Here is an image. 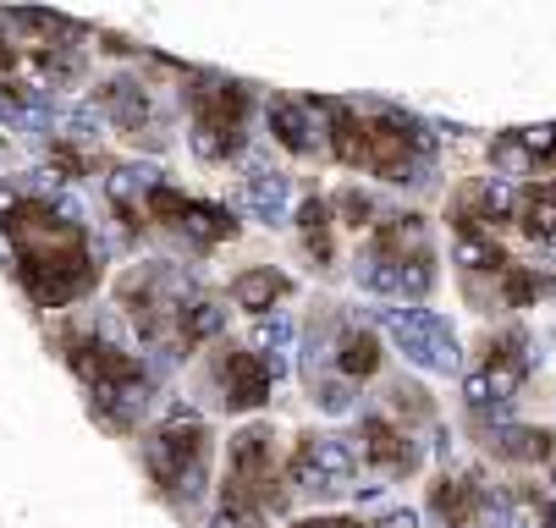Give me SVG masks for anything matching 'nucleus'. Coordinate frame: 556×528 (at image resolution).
Masks as SVG:
<instances>
[{
    "mask_svg": "<svg viewBox=\"0 0 556 528\" xmlns=\"http://www.w3.org/2000/svg\"><path fill=\"white\" fill-rule=\"evenodd\" d=\"M143 458H149V474L161 479L172 495L182 501H199L204 495V479H210V446H204V418L193 408H172V418L149 435L143 446Z\"/></svg>",
    "mask_w": 556,
    "mask_h": 528,
    "instance_id": "obj_1",
    "label": "nucleus"
},
{
    "mask_svg": "<svg viewBox=\"0 0 556 528\" xmlns=\"http://www.w3.org/2000/svg\"><path fill=\"white\" fill-rule=\"evenodd\" d=\"M380 331L396 342V352H403L408 363L430 369V374H457L463 369V347L452 336V325L435 314V309H419V304H386L375 309Z\"/></svg>",
    "mask_w": 556,
    "mask_h": 528,
    "instance_id": "obj_2",
    "label": "nucleus"
},
{
    "mask_svg": "<svg viewBox=\"0 0 556 528\" xmlns=\"http://www.w3.org/2000/svg\"><path fill=\"white\" fill-rule=\"evenodd\" d=\"M292 485L308 490V495H342L353 490L358 479V446L342 440V435H308L298 451H292Z\"/></svg>",
    "mask_w": 556,
    "mask_h": 528,
    "instance_id": "obj_3",
    "label": "nucleus"
},
{
    "mask_svg": "<svg viewBox=\"0 0 556 528\" xmlns=\"http://www.w3.org/2000/svg\"><path fill=\"white\" fill-rule=\"evenodd\" d=\"M518 386H523V369H518L513 358L491 352L480 369L463 374V402H468L473 413H507V402L518 397Z\"/></svg>",
    "mask_w": 556,
    "mask_h": 528,
    "instance_id": "obj_4",
    "label": "nucleus"
},
{
    "mask_svg": "<svg viewBox=\"0 0 556 528\" xmlns=\"http://www.w3.org/2000/svg\"><path fill=\"white\" fill-rule=\"evenodd\" d=\"M270 132L292 149V155H314V149H331L320 100H270Z\"/></svg>",
    "mask_w": 556,
    "mask_h": 528,
    "instance_id": "obj_5",
    "label": "nucleus"
},
{
    "mask_svg": "<svg viewBox=\"0 0 556 528\" xmlns=\"http://www.w3.org/2000/svg\"><path fill=\"white\" fill-rule=\"evenodd\" d=\"M364 458L380 463L386 474H408L419 463V446H414V435L403 424H391L386 413H369L364 418Z\"/></svg>",
    "mask_w": 556,
    "mask_h": 528,
    "instance_id": "obj_6",
    "label": "nucleus"
},
{
    "mask_svg": "<svg viewBox=\"0 0 556 528\" xmlns=\"http://www.w3.org/2000/svg\"><path fill=\"white\" fill-rule=\"evenodd\" d=\"M220 391H226V408H260L270 397V369L254 358V352H226L220 358Z\"/></svg>",
    "mask_w": 556,
    "mask_h": 528,
    "instance_id": "obj_7",
    "label": "nucleus"
},
{
    "mask_svg": "<svg viewBox=\"0 0 556 528\" xmlns=\"http://www.w3.org/2000/svg\"><path fill=\"white\" fill-rule=\"evenodd\" d=\"M249 342H254V358L270 369V381H287V369H292V342H298V320H292L287 309H270V314L254 320Z\"/></svg>",
    "mask_w": 556,
    "mask_h": 528,
    "instance_id": "obj_8",
    "label": "nucleus"
},
{
    "mask_svg": "<svg viewBox=\"0 0 556 528\" xmlns=\"http://www.w3.org/2000/svg\"><path fill=\"white\" fill-rule=\"evenodd\" d=\"M243 209L260 220V226H287V209H292V177H281V171H249L243 177Z\"/></svg>",
    "mask_w": 556,
    "mask_h": 528,
    "instance_id": "obj_9",
    "label": "nucleus"
},
{
    "mask_svg": "<svg viewBox=\"0 0 556 528\" xmlns=\"http://www.w3.org/2000/svg\"><path fill=\"white\" fill-rule=\"evenodd\" d=\"M491 451L507 458V463H545L551 458V435L529 429V424H513V418H496L491 424Z\"/></svg>",
    "mask_w": 556,
    "mask_h": 528,
    "instance_id": "obj_10",
    "label": "nucleus"
},
{
    "mask_svg": "<svg viewBox=\"0 0 556 528\" xmlns=\"http://www.w3.org/2000/svg\"><path fill=\"white\" fill-rule=\"evenodd\" d=\"M353 281L369 292V297H403V259L396 254H386L380 243H369L364 254H358V265H353Z\"/></svg>",
    "mask_w": 556,
    "mask_h": 528,
    "instance_id": "obj_11",
    "label": "nucleus"
},
{
    "mask_svg": "<svg viewBox=\"0 0 556 528\" xmlns=\"http://www.w3.org/2000/svg\"><path fill=\"white\" fill-rule=\"evenodd\" d=\"M375 369H380V342H375V331L348 325V331L337 336V374H342V381H369Z\"/></svg>",
    "mask_w": 556,
    "mask_h": 528,
    "instance_id": "obj_12",
    "label": "nucleus"
},
{
    "mask_svg": "<svg viewBox=\"0 0 556 528\" xmlns=\"http://www.w3.org/2000/svg\"><path fill=\"white\" fill-rule=\"evenodd\" d=\"M281 292H287V275H281L276 265L243 270V275L231 281V297H237V309H254V320L276 309V297H281Z\"/></svg>",
    "mask_w": 556,
    "mask_h": 528,
    "instance_id": "obj_13",
    "label": "nucleus"
},
{
    "mask_svg": "<svg viewBox=\"0 0 556 528\" xmlns=\"http://www.w3.org/2000/svg\"><path fill=\"white\" fill-rule=\"evenodd\" d=\"M220 331H226V309L210 304V297H188V304L177 309V342H182V347L215 342Z\"/></svg>",
    "mask_w": 556,
    "mask_h": 528,
    "instance_id": "obj_14",
    "label": "nucleus"
},
{
    "mask_svg": "<svg viewBox=\"0 0 556 528\" xmlns=\"http://www.w3.org/2000/svg\"><path fill=\"white\" fill-rule=\"evenodd\" d=\"M452 259L463 265V270H473V275H480V270H507V254H502V243H496V232H463V226H457V237H452Z\"/></svg>",
    "mask_w": 556,
    "mask_h": 528,
    "instance_id": "obj_15",
    "label": "nucleus"
},
{
    "mask_svg": "<svg viewBox=\"0 0 556 528\" xmlns=\"http://www.w3.org/2000/svg\"><path fill=\"white\" fill-rule=\"evenodd\" d=\"M298 226H303V243H308V254L331 259V204H326V198H308V204L298 209Z\"/></svg>",
    "mask_w": 556,
    "mask_h": 528,
    "instance_id": "obj_16",
    "label": "nucleus"
},
{
    "mask_svg": "<svg viewBox=\"0 0 556 528\" xmlns=\"http://www.w3.org/2000/svg\"><path fill=\"white\" fill-rule=\"evenodd\" d=\"M314 402H320L326 413H353V381H314Z\"/></svg>",
    "mask_w": 556,
    "mask_h": 528,
    "instance_id": "obj_17",
    "label": "nucleus"
},
{
    "mask_svg": "<svg viewBox=\"0 0 556 528\" xmlns=\"http://www.w3.org/2000/svg\"><path fill=\"white\" fill-rule=\"evenodd\" d=\"M331 209H342V215H348V226H375V198H369V193H358V188L337 193V204H331Z\"/></svg>",
    "mask_w": 556,
    "mask_h": 528,
    "instance_id": "obj_18",
    "label": "nucleus"
},
{
    "mask_svg": "<svg viewBox=\"0 0 556 528\" xmlns=\"http://www.w3.org/2000/svg\"><path fill=\"white\" fill-rule=\"evenodd\" d=\"M375 528H419V517H414V512H403V506H396V512L375 517Z\"/></svg>",
    "mask_w": 556,
    "mask_h": 528,
    "instance_id": "obj_19",
    "label": "nucleus"
},
{
    "mask_svg": "<svg viewBox=\"0 0 556 528\" xmlns=\"http://www.w3.org/2000/svg\"><path fill=\"white\" fill-rule=\"evenodd\" d=\"M298 528H353V523H337V517H314V523H298Z\"/></svg>",
    "mask_w": 556,
    "mask_h": 528,
    "instance_id": "obj_20",
    "label": "nucleus"
}]
</instances>
